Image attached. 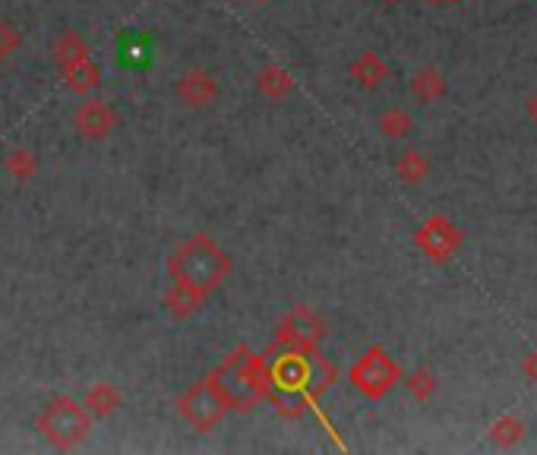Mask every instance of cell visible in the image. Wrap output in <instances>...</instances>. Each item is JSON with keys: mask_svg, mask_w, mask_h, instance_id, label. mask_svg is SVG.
I'll list each match as a JSON object with an SVG mask.
<instances>
[{"mask_svg": "<svg viewBox=\"0 0 537 455\" xmlns=\"http://www.w3.org/2000/svg\"><path fill=\"white\" fill-rule=\"evenodd\" d=\"M348 380L357 392L364 395V399L380 402L402 383V367L389 358V351L383 345H373L361 354V358H357V364L348 373Z\"/></svg>", "mask_w": 537, "mask_h": 455, "instance_id": "obj_5", "label": "cell"}, {"mask_svg": "<svg viewBox=\"0 0 537 455\" xmlns=\"http://www.w3.org/2000/svg\"><path fill=\"white\" fill-rule=\"evenodd\" d=\"M351 79L361 89H367V92H373V89H380L386 79H389V67H386V61L380 54H373V51H364L357 61L351 64Z\"/></svg>", "mask_w": 537, "mask_h": 455, "instance_id": "obj_11", "label": "cell"}, {"mask_svg": "<svg viewBox=\"0 0 537 455\" xmlns=\"http://www.w3.org/2000/svg\"><path fill=\"white\" fill-rule=\"evenodd\" d=\"M376 127H380V133L389 136V140H405V136L414 130V121H411V114L405 108H389V111L380 114Z\"/></svg>", "mask_w": 537, "mask_h": 455, "instance_id": "obj_19", "label": "cell"}, {"mask_svg": "<svg viewBox=\"0 0 537 455\" xmlns=\"http://www.w3.org/2000/svg\"><path fill=\"white\" fill-rule=\"evenodd\" d=\"M323 335H326V323L320 320V313H313L310 307H294L278 323L275 345H282L285 351H316Z\"/></svg>", "mask_w": 537, "mask_h": 455, "instance_id": "obj_7", "label": "cell"}, {"mask_svg": "<svg viewBox=\"0 0 537 455\" xmlns=\"http://www.w3.org/2000/svg\"><path fill=\"white\" fill-rule=\"evenodd\" d=\"M490 443L493 446H500V449H512V446H519L525 440V424L515 418V414H503V418H496L490 424Z\"/></svg>", "mask_w": 537, "mask_h": 455, "instance_id": "obj_18", "label": "cell"}, {"mask_svg": "<svg viewBox=\"0 0 537 455\" xmlns=\"http://www.w3.org/2000/svg\"><path fill=\"white\" fill-rule=\"evenodd\" d=\"M209 380L222 392L231 411H253L256 402H263L269 395V364L266 358H256L247 345H237L222 361V367L209 373Z\"/></svg>", "mask_w": 537, "mask_h": 455, "instance_id": "obj_2", "label": "cell"}, {"mask_svg": "<svg viewBox=\"0 0 537 455\" xmlns=\"http://www.w3.org/2000/svg\"><path fill=\"white\" fill-rule=\"evenodd\" d=\"M427 4H433V7H443V4H462V0H427Z\"/></svg>", "mask_w": 537, "mask_h": 455, "instance_id": "obj_24", "label": "cell"}, {"mask_svg": "<svg viewBox=\"0 0 537 455\" xmlns=\"http://www.w3.org/2000/svg\"><path fill=\"white\" fill-rule=\"evenodd\" d=\"M446 92H449V83L436 67H424L411 76V95L417 98V102L433 105V102H440Z\"/></svg>", "mask_w": 537, "mask_h": 455, "instance_id": "obj_13", "label": "cell"}, {"mask_svg": "<svg viewBox=\"0 0 537 455\" xmlns=\"http://www.w3.org/2000/svg\"><path fill=\"white\" fill-rule=\"evenodd\" d=\"M383 4H389V7H392V4H402V0H383Z\"/></svg>", "mask_w": 537, "mask_h": 455, "instance_id": "obj_25", "label": "cell"}, {"mask_svg": "<svg viewBox=\"0 0 537 455\" xmlns=\"http://www.w3.org/2000/svg\"><path fill=\"white\" fill-rule=\"evenodd\" d=\"M73 127L83 140L98 143L117 130V111H114V105L102 102V98H86L73 114Z\"/></svg>", "mask_w": 537, "mask_h": 455, "instance_id": "obj_9", "label": "cell"}, {"mask_svg": "<svg viewBox=\"0 0 537 455\" xmlns=\"http://www.w3.org/2000/svg\"><path fill=\"white\" fill-rule=\"evenodd\" d=\"M250 4H269V0H250Z\"/></svg>", "mask_w": 537, "mask_h": 455, "instance_id": "obj_26", "label": "cell"}, {"mask_svg": "<svg viewBox=\"0 0 537 455\" xmlns=\"http://www.w3.org/2000/svg\"><path fill=\"white\" fill-rule=\"evenodd\" d=\"M35 430L48 446L67 452L89 437L92 414L86 411V405L70 399V395H54V399L42 408V414L35 418Z\"/></svg>", "mask_w": 537, "mask_h": 455, "instance_id": "obj_3", "label": "cell"}, {"mask_svg": "<svg viewBox=\"0 0 537 455\" xmlns=\"http://www.w3.org/2000/svg\"><path fill=\"white\" fill-rule=\"evenodd\" d=\"M402 383H405V389H408V395L414 402H430L433 399V392H436V377L430 370H414V373H408V377H402Z\"/></svg>", "mask_w": 537, "mask_h": 455, "instance_id": "obj_20", "label": "cell"}, {"mask_svg": "<svg viewBox=\"0 0 537 455\" xmlns=\"http://www.w3.org/2000/svg\"><path fill=\"white\" fill-rule=\"evenodd\" d=\"M256 92L266 95L269 102H282L285 95L294 92V79L282 64H269V67H263L260 73H256Z\"/></svg>", "mask_w": 537, "mask_h": 455, "instance_id": "obj_12", "label": "cell"}, {"mask_svg": "<svg viewBox=\"0 0 537 455\" xmlns=\"http://www.w3.org/2000/svg\"><path fill=\"white\" fill-rule=\"evenodd\" d=\"M4 171H7V177L10 181H16V184H26V181H32V177L38 174V155L32 152V149H10L7 155H4Z\"/></svg>", "mask_w": 537, "mask_h": 455, "instance_id": "obj_16", "label": "cell"}, {"mask_svg": "<svg viewBox=\"0 0 537 455\" xmlns=\"http://www.w3.org/2000/svg\"><path fill=\"white\" fill-rule=\"evenodd\" d=\"M203 301L206 298H200V294L184 288V285H171L168 294H165V307H168V313L174 316V320H190V316L203 307Z\"/></svg>", "mask_w": 537, "mask_h": 455, "instance_id": "obj_17", "label": "cell"}, {"mask_svg": "<svg viewBox=\"0 0 537 455\" xmlns=\"http://www.w3.org/2000/svg\"><path fill=\"white\" fill-rule=\"evenodd\" d=\"M395 174H399V181L405 187H417V184H424L427 181V174H430V162H427V155L421 149H408L399 155V162H395Z\"/></svg>", "mask_w": 537, "mask_h": 455, "instance_id": "obj_15", "label": "cell"}, {"mask_svg": "<svg viewBox=\"0 0 537 455\" xmlns=\"http://www.w3.org/2000/svg\"><path fill=\"white\" fill-rule=\"evenodd\" d=\"M51 61L61 70L64 83L76 95H92L102 86V70L92 61V48L79 32H64L51 45Z\"/></svg>", "mask_w": 537, "mask_h": 455, "instance_id": "obj_4", "label": "cell"}, {"mask_svg": "<svg viewBox=\"0 0 537 455\" xmlns=\"http://www.w3.org/2000/svg\"><path fill=\"white\" fill-rule=\"evenodd\" d=\"M462 241H465V237H462L459 225L449 222L446 215H430V219L414 231L417 250H421L427 260H433V263L452 260V256L459 253Z\"/></svg>", "mask_w": 537, "mask_h": 455, "instance_id": "obj_8", "label": "cell"}, {"mask_svg": "<svg viewBox=\"0 0 537 455\" xmlns=\"http://www.w3.org/2000/svg\"><path fill=\"white\" fill-rule=\"evenodd\" d=\"M177 411H181V418L200 433H209L215 430L218 424L225 421V414L231 411L222 399V392L215 389V383L206 377L200 383H193L181 399H177Z\"/></svg>", "mask_w": 537, "mask_h": 455, "instance_id": "obj_6", "label": "cell"}, {"mask_svg": "<svg viewBox=\"0 0 537 455\" xmlns=\"http://www.w3.org/2000/svg\"><path fill=\"white\" fill-rule=\"evenodd\" d=\"M121 392H117L114 383H95L89 392H86V411L92 414V418H108V414H114L117 408H121Z\"/></svg>", "mask_w": 537, "mask_h": 455, "instance_id": "obj_14", "label": "cell"}, {"mask_svg": "<svg viewBox=\"0 0 537 455\" xmlns=\"http://www.w3.org/2000/svg\"><path fill=\"white\" fill-rule=\"evenodd\" d=\"M174 95L181 98L187 108H193V111L212 108L218 102V79L209 70H203V67H193V70H187L181 79H177Z\"/></svg>", "mask_w": 537, "mask_h": 455, "instance_id": "obj_10", "label": "cell"}, {"mask_svg": "<svg viewBox=\"0 0 537 455\" xmlns=\"http://www.w3.org/2000/svg\"><path fill=\"white\" fill-rule=\"evenodd\" d=\"M525 111H528V117L537 124V92L534 95H528V102H525Z\"/></svg>", "mask_w": 537, "mask_h": 455, "instance_id": "obj_23", "label": "cell"}, {"mask_svg": "<svg viewBox=\"0 0 537 455\" xmlns=\"http://www.w3.org/2000/svg\"><path fill=\"white\" fill-rule=\"evenodd\" d=\"M522 377L528 383H537V351L525 354V361H522Z\"/></svg>", "mask_w": 537, "mask_h": 455, "instance_id": "obj_22", "label": "cell"}, {"mask_svg": "<svg viewBox=\"0 0 537 455\" xmlns=\"http://www.w3.org/2000/svg\"><path fill=\"white\" fill-rule=\"evenodd\" d=\"M16 48H19V32L7 23L4 16H0V67H4L16 54Z\"/></svg>", "mask_w": 537, "mask_h": 455, "instance_id": "obj_21", "label": "cell"}, {"mask_svg": "<svg viewBox=\"0 0 537 455\" xmlns=\"http://www.w3.org/2000/svg\"><path fill=\"white\" fill-rule=\"evenodd\" d=\"M168 275L171 285H184L200 294V298H209L231 275V256L215 244V237L200 231L171 253Z\"/></svg>", "mask_w": 537, "mask_h": 455, "instance_id": "obj_1", "label": "cell"}]
</instances>
